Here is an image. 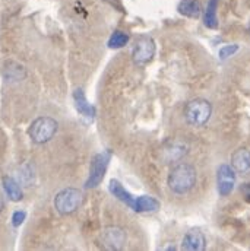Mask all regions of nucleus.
Here are the masks:
<instances>
[{
	"mask_svg": "<svg viewBox=\"0 0 250 251\" xmlns=\"http://www.w3.org/2000/svg\"><path fill=\"white\" fill-rule=\"evenodd\" d=\"M197 183L196 168L186 162H180L174 165L167 177L168 188L179 196H185L190 193Z\"/></svg>",
	"mask_w": 250,
	"mask_h": 251,
	"instance_id": "1",
	"label": "nucleus"
},
{
	"mask_svg": "<svg viewBox=\"0 0 250 251\" xmlns=\"http://www.w3.org/2000/svg\"><path fill=\"white\" fill-rule=\"evenodd\" d=\"M183 116L188 125L193 127H202L209 122L212 116V105L208 100L194 98L186 104Z\"/></svg>",
	"mask_w": 250,
	"mask_h": 251,
	"instance_id": "2",
	"label": "nucleus"
},
{
	"mask_svg": "<svg viewBox=\"0 0 250 251\" xmlns=\"http://www.w3.org/2000/svg\"><path fill=\"white\" fill-rule=\"evenodd\" d=\"M82 201H83V193L79 188H63L55 197V209L63 216H67L75 213L82 206Z\"/></svg>",
	"mask_w": 250,
	"mask_h": 251,
	"instance_id": "3",
	"label": "nucleus"
},
{
	"mask_svg": "<svg viewBox=\"0 0 250 251\" xmlns=\"http://www.w3.org/2000/svg\"><path fill=\"white\" fill-rule=\"evenodd\" d=\"M57 128H59V123L55 119H52V117H38L29 126L28 136L34 143L44 145V143L50 142L55 137V134L57 133Z\"/></svg>",
	"mask_w": 250,
	"mask_h": 251,
	"instance_id": "4",
	"label": "nucleus"
},
{
	"mask_svg": "<svg viewBox=\"0 0 250 251\" xmlns=\"http://www.w3.org/2000/svg\"><path fill=\"white\" fill-rule=\"evenodd\" d=\"M111 159V152L110 151H104L97 153L92 161H91V170H89V177L85 183L86 188H95L101 184V181L104 180L109 162Z\"/></svg>",
	"mask_w": 250,
	"mask_h": 251,
	"instance_id": "5",
	"label": "nucleus"
},
{
	"mask_svg": "<svg viewBox=\"0 0 250 251\" xmlns=\"http://www.w3.org/2000/svg\"><path fill=\"white\" fill-rule=\"evenodd\" d=\"M155 50H157L155 41L149 35H140L139 38H136L133 50H132L133 62L138 64L149 63L155 56Z\"/></svg>",
	"mask_w": 250,
	"mask_h": 251,
	"instance_id": "6",
	"label": "nucleus"
},
{
	"mask_svg": "<svg viewBox=\"0 0 250 251\" xmlns=\"http://www.w3.org/2000/svg\"><path fill=\"white\" fill-rule=\"evenodd\" d=\"M101 240H103V244L106 249L113 251L123 250L127 244V235H126V231L120 226H114V225H110V226H106L103 229V234H101Z\"/></svg>",
	"mask_w": 250,
	"mask_h": 251,
	"instance_id": "7",
	"label": "nucleus"
},
{
	"mask_svg": "<svg viewBox=\"0 0 250 251\" xmlns=\"http://www.w3.org/2000/svg\"><path fill=\"white\" fill-rule=\"evenodd\" d=\"M236 186V171L231 165L222 164L217 171V188L220 196L227 197L233 193Z\"/></svg>",
	"mask_w": 250,
	"mask_h": 251,
	"instance_id": "8",
	"label": "nucleus"
},
{
	"mask_svg": "<svg viewBox=\"0 0 250 251\" xmlns=\"http://www.w3.org/2000/svg\"><path fill=\"white\" fill-rule=\"evenodd\" d=\"M188 145L182 140H170L161 149V158L166 164L180 162L188 155Z\"/></svg>",
	"mask_w": 250,
	"mask_h": 251,
	"instance_id": "9",
	"label": "nucleus"
},
{
	"mask_svg": "<svg viewBox=\"0 0 250 251\" xmlns=\"http://www.w3.org/2000/svg\"><path fill=\"white\" fill-rule=\"evenodd\" d=\"M231 167L242 176L250 174V148H240L231 155Z\"/></svg>",
	"mask_w": 250,
	"mask_h": 251,
	"instance_id": "10",
	"label": "nucleus"
},
{
	"mask_svg": "<svg viewBox=\"0 0 250 251\" xmlns=\"http://www.w3.org/2000/svg\"><path fill=\"white\" fill-rule=\"evenodd\" d=\"M206 249V238L205 235L197 231L192 229L182 240V250L186 251H203Z\"/></svg>",
	"mask_w": 250,
	"mask_h": 251,
	"instance_id": "11",
	"label": "nucleus"
},
{
	"mask_svg": "<svg viewBox=\"0 0 250 251\" xmlns=\"http://www.w3.org/2000/svg\"><path fill=\"white\" fill-rule=\"evenodd\" d=\"M73 102H75L76 111L81 116H83V117H86L89 120H92L95 117V107L89 104V101L86 100V97L83 94V89H81V88L75 89V92H73Z\"/></svg>",
	"mask_w": 250,
	"mask_h": 251,
	"instance_id": "12",
	"label": "nucleus"
},
{
	"mask_svg": "<svg viewBox=\"0 0 250 251\" xmlns=\"http://www.w3.org/2000/svg\"><path fill=\"white\" fill-rule=\"evenodd\" d=\"M161 207V203L152 196H139L135 199L133 210L136 213H154Z\"/></svg>",
	"mask_w": 250,
	"mask_h": 251,
	"instance_id": "13",
	"label": "nucleus"
},
{
	"mask_svg": "<svg viewBox=\"0 0 250 251\" xmlns=\"http://www.w3.org/2000/svg\"><path fill=\"white\" fill-rule=\"evenodd\" d=\"M109 190H110V193L117 199V200H120L122 203H125L126 206H129V207H132L133 209V204H135V197L123 187V184L119 181V180H111L110 181V184H109Z\"/></svg>",
	"mask_w": 250,
	"mask_h": 251,
	"instance_id": "14",
	"label": "nucleus"
},
{
	"mask_svg": "<svg viewBox=\"0 0 250 251\" xmlns=\"http://www.w3.org/2000/svg\"><path fill=\"white\" fill-rule=\"evenodd\" d=\"M179 13L186 16V18H192V19H196L200 16L202 13V6L199 3V0H182L179 3V7H177Z\"/></svg>",
	"mask_w": 250,
	"mask_h": 251,
	"instance_id": "15",
	"label": "nucleus"
},
{
	"mask_svg": "<svg viewBox=\"0 0 250 251\" xmlns=\"http://www.w3.org/2000/svg\"><path fill=\"white\" fill-rule=\"evenodd\" d=\"M1 183H3V188H4L6 194L9 196V199L12 201H21L22 200V197H24L22 188H21L19 183L15 178H12V177H3Z\"/></svg>",
	"mask_w": 250,
	"mask_h": 251,
	"instance_id": "16",
	"label": "nucleus"
},
{
	"mask_svg": "<svg viewBox=\"0 0 250 251\" xmlns=\"http://www.w3.org/2000/svg\"><path fill=\"white\" fill-rule=\"evenodd\" d=\"M217 7H218V0H209L203 13V24L209 29H217L218 28V18H217Z\"/></svg>",
	"mask_w": 250,
	"mask_h": 251,
	"instance_id": "17",
	"label": "nucleus"
},
{
	"mask_svg": "<svg viewBox=\"0 0 250 251\" xmlns=\"http://www.w3.org/2000/svg\"><path fill=\"white\" fill-rule=\"evenodd\" d=\"M127 43H129V35L123 31H114L111 34V37L109 38V47L114 49V50L123 49Z\"/></svg>",
	"mask_w": 250,
	"mask_h": 251,
	"instance_id": "18",
	"label": "nucleus"
},
{
	"mask_svg": "<svg viewBox=\"0 0 250 251\" xmlns=\"http://www.w3.org/2000/svg\"><path fill=\"white\" fill-rule=\"evenodd\" d=\"M237 51H239V46H237V44H228V46H224V47L220 50L218 56H220L221 60H225V59L231 57L233 54H236Z\"/></svg>",
	"mask_w": 250,
	"mask_h": 251,
	"instance_id": "19",
	"label": "nucleus"
},
{
	"mask_svg": "<svg viewBox=\"0 0 250 251\" xmlns=\"http://www.w3.org/2000/svg\"><path fill=\"white\" fill-rule=\"evenodd\" d=\"M25 218H27V213H25L24 210H16V212H13V215H12V225H13L15 228L21 226V225L24 224Z\"/></svg>",
	"mask_w": 250,
	"mask_h": 251,
	"instance_id": "20",
	"label": "nucleus"
},
{
	"mask_svg": "<svg viewBox=\"0 0 250 251\" xmlns=\"http://www.w3.org/2000/svg\"><path fill=\"white\" fill-rule=\"evenodd\" d=\"M242 193H243L245 199H246L248 201H250V183H246V184L242 186Z\"/></svg>",
	"mask_w": 250,
	"mask_h": 251,
	"instance_id": "21",
	"label": "nucleus"
},
{
	"mask_svg": "<svg viewBox=\"0 0 250 251\" xmlns=\"http://www.w3.org/2000/svg\"><path fill=\"white\" fill-rule=\"evenodd\" d=\"M3 207H4V203H3V199H1V196H0V213H1V210H3Z\"/></svg>",
	"mask_w": 250,
	"mask_h": 251,
	"instance_id": "22",
	"label": "nucleus"
}]
</instances>
